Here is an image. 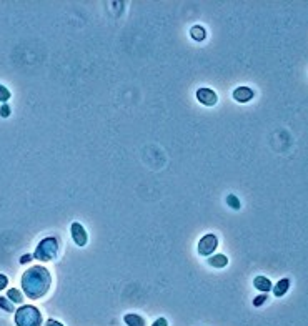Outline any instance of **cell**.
Masks as SVG:
<instances>
[{"label": "cell", "instance_id": "cell-5", "mask_svg": "<svg viewBox=\"0 0 308 326\" xmlns=\"http://www.w3.org/2000/svg\"><path fill=\"white\" fill-rule=\"evenodd\" d=\"M195 97H197L198 102L202 105H205V107H215L218 103V95L215 93V90H212V88H206V87L198 88L197 93H195Z\"/></svg>", "mask_w": 308, "mask_h": 326}, {"label": "cell", "instance_id": "cell-22", "mask_svg": "<svg viewBox=\"0 0 308 326\" xmlns=\"http://www.w3.org/2000/svg\"><path fill=\"white\" fill-rule=\"evenodd\" d=\"M45 326H64V325H62L60 321L52 320V318H50V320H47V321H45Z\"/></svg>", "mask_w": 308, "mask_h": 326}, {"label": "cell", "instance_id": "cell-10", "mask_svg": "<svg viewBox=\"0 0 308 326\" xmlns=\"http://www.w3.org/2000/svg\"><path fill=\"white\" fill-rule=\"evenodd\" d=\"M288 288H290V279L283 278V279H280L275 286H272V291H274V294L276 298H282L283 294H287Z\"/></svg>", "mask_w": 308, "mask_h": 326}, {"label": "cell", "instance_id": "cell-8", "mask_svg": "<svg viewBox=\"0 0 308 326\" xmlns=\"http://www.w3.org/2000/svg\"><path fill=\"white\" fill-rule=\"evenodd\" d=\"M253 286H255L257 290L267 293V291H272V286H274V285H272V281L267 277L260 275V277H255V279H253Z\"/></svg>", "mask_w": 308, "mask_h": 326}, {"label": "cell", "instance_id": "cell-21", "mask_svg": "<svg viewBox=\"0 0 308 326\" xmlns=\"http://www.w3.org/2000/svg\"><path fill=\"white\" fill-rule=\"evenodd\" d=\"M32 258H34V255H23V256H20V263L22 265H27L29 261H32Z\"/></svg>", "mask_w": 308, "mask_h": 326}, {"label": "cell", "instance_id": "cell-15", "mask_svg": "<svg viewBox=\"0 0 308 326\" xmlns=\"http://www.w3.org/2000/svg\"><path fill=\"white\" fill-rule=\"evenodd\" d=\"M227 203H228V207L230 208H233V210H240L241 208V203H240V200H239V196L237 195H230L227 196Z\"/></svg>", "mask_w": 308, "mask_h": 326}, {"label": "cell", "instance_id": "cell-4", "mask_svg": "<svg viewBox=\"0 0 308 326\" xmlns=\"http://www.w3.org/2000/svg\"><path fill=\"white\" fill-rule=\"evenodd\" d=\"M218 248V236L213 235V233H206L200 238V242H198V255L202 256H212L213 251H215Z\"/></svg>", "mask_w": 308, "mask_h": 326}, {"label": "cell", "instance_id": "cell-18", "mask_svg": "<svg viewBox=\"0 0 308 326\" xmlns=\"http://www.w3.org/2000/svg\"><path fill=\"white\" fill-rule=\"evenodd\" d=\"M265 301H268V296L263 293V294H260V296H257L255 300H253V306H257V308H258V306L265 305Z\"/></svg>", "mask_w": 308, "mask_h": 326}, {"label": "cell", "instance_id": "cell-7", "mask_svg": "<svg viewBox=\"0 0 308 326\" xmlns=\"http://www.w3.org/2000/svg\"><path fill=\"white\" fill-rule=\"evenodd\" d=\"M255 97V92L250 87H239L233 90V100L239 103H247Z\"/></svg>", "mask_w": 308, "mask_h": 326}, {"label": "cell", "instance_id": "cell-11", "mask_svg": "<svg viewBox=\"0 0 308 326\" xmlns=\"http://www.w3.org/2000/svg\"><path fill=\"white\" fill-rule=\"evenodd\" d=\"M206 261H208V265L212 268H225L228 265V258L225 255H222V253L208 256V260H206Z\"/></svg>", "mask_w": 308, "mask_h": 326}, {"label": "cell", "instance_id": "cell-3", "mask_svg": "<svg viewBox=\"0 0 308 326\" xmlns=\"http://www.w3.org/2000/svg\"><path fill=\"white\" fill-rule=\"evenodd\" d=\"M57 255H58V240L55 236H47V238H44L37 244V248L34 251V258L42 263L52 261V260H55Z\"/></svg>", "mask_w": 308, "mask_h": 326}, {"label": "cell", "instance_id": "cell-16", "mask_svg": "<svg viewBox=\"0 0 308 326\" xmlns=\"http://www.w3.org/2000/svg\"><path fill=\"white\" fill-rule=\"evenodd\" d=\"M10 97H12V93H10V90L7 87H3L2 83H0V102L2 103H7L10 100Z\"/></svg>", "mask_w": 308, "mask_h": 326}, {"label": "cell", "instance_id": "cell-13", "mask_svg": "<svg viewBox=\"0 0 308 326\" xmlns=\"http://www.w3.org/2000/svg\"><path fill=\"white\" fill-rule=\"evenodd\" d=\"M7 298H9L12 303H17V305H22V303H23L22 291L17 290V288H10L9 291H7Z\"/></svg>", "mask_w": 308, "mask_h": 326}, {"label": "cell", "instance_id": "cell-9", "mask_svg": "<svg viewBox=\"0 0 308 326\" xmlns=\"http://www.w3.org/2000/svg\"><path fill=\"white\" fill-rule=\"evenodd\" d=\"M123 323L127 326H145V318L137 313H127L123 316Z\"/></svg>", "mask_w": 308, "mask_h": 326}, {"label": "cell", "instance_id": "cell-1", "mask_svg": "<svg viewBox=\"0 0 308 326\" xmlns=\"http://www.w3.org/2000/svg\"><path fill=\"white\" fill-rule=\"evenodd\" d=\"M22 291L30 300H40L49 293L52 286V275L42 265H34L23 271L20 278Z\"/></svg>", "mask_w": 308, "mask_h": 326}, {"label": "cell", "instance_id": "cell-2", "mask_svg": "<svg viewBox=\"0 0 308 326\" xmlns=\"http://www.w3.org/2000/svg\"><path fill=\"white\" fill-rule=\"evenodd\" d=\"M15 326H42V313L37 306L32 305H22L18 310H15L14 314Z\"/></svg>", "mask_w": 308, "mask_h": 326}, {"label": "cell", "instance_id": "cell-12", "mask_svg": "<svg viewBox=\"0 0 308 326\" xmlns=\"http://www.w3.org/2000/svg\"><path fill=\"white\" fill-rule=\"evenodd\" d=\"M190 35H192V38L197 42H204L206 38V32L202 25H193L192 29H190Z\"/></svg>", "mask_w": 308, "mask_h": 326}, {"label": "cell", "instance_id": "cell-17", "mask_svg": "<svg viewBox=\"0 0 308 326\" xmlns=\"http://www.w3.org/2000/svg\"><path fill=\"white\" fill-rule=\"evenodd\" d=\"M12 115V108L9 103H2V107H0V116L2 118H9Z\"/></svg>", "mask_w": 308, "mask_h": 326}, {"label": "cell", "instance_id": "cell-20", "mask_svg": "<svg viewBox=\"0 0 308 326\" xmlns=\"http://www.w3.org/2000/svg\"><path fill=\"white\" fill-rule=\"evenodd\" d=\"M152 326H169V321H167V318H158V320L154 321Z\"/></svg>", "mask_w": 308, "mask_h": 326}, {"label": "cell", "instance_id": "cell-19", "mask_svg": "<svg viewBox=\"0 0 308 326\" xmlns=\"http://www.w3.org/2000/svg\"><path fill=\"white\" fill-rule=\"evenodd\" d=\"M7 286H9V278H7V275L0 273V291L7 288Z\"/></svg>", "mask_w": 308, "mask_h": 326}, {"label": "cell", "instance_id": "cell-6", "mask_svg": "<svg viewBox=\"0 0 308 326\" xmlns=\"http://www.w3.org/2000/svg\"><path fill=\"white\" fill-rule=\"evenodd\" d=\"M70 233H72V238H73V242H75L77 246H85V244H87L88 235H87V230L82 227V223H79V221H73V223L70 225Z\"/></svg>", "mask_w": 308, "mask_h": 326}, {"label": "cell", "instance_id": "cell-14", "mask_svg": "<svg viewBox=\"0 0 308 326\" xmlns=\"http://www.w3.org/2000/svg\"><path fill=\"white\" fill-rule=\"evenodd\" d=\"M0 308H2L3 311H7V313H14L15 311L14 303H12L7 296H0Z\"/></svg>", "mask_w": 308, "mask_h": 326}]
</instances>
